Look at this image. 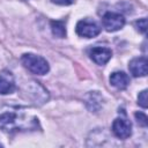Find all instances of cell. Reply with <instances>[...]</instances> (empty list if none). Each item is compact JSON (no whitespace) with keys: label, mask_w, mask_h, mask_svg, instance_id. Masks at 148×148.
Here are the masks:
<instances>
[{"label":"cell","mask_w":148,"mask_h":148,"mask_svg":"<svg viewBox=\"0 0 148 148\" xmlns=\"http://www.w3.org/2000/svg\"><path fill=\"white\" fill-rule=\"evenodd\" d=\"M112 132L119 139H127L132 134V125L126 118H117L112 123Z\"/></svg>","instance_id":"5b68a950"},{"label":"cell","mask_w":148,"mask_h":148,"mask_svg":"<svg viewBox=\"0 0 148 148\" xmlns=\"http://www.w3.org/2000/svg\"><path fill=\"white\" fill-rule=\"evenodd\" d=\"M135 28H136V30L139 31V32H141V34H145L146 32V30H147V18H140L139 21H136L135 22Z\"/></svg>","instance_id":"7c38bea8"},{"label":"cell","mask_w":148,"mask_h":148,"mask_svg":"<svg viewBox=\"0 0 148 148\" xmlns=\"http://www.w3.org/2000/svg\"><path fill=\"white\" fill-rule=\"evenodd\" d=\"M89 57L90 59L97 64V65H105L112 57V52L108 47H102V46H95L90 49L89 51Z\"/></svg>","instance_id":"8992f818"},{"label":"cell","mask_w":148,"mask_h":148,"mask_svg":"<svg viewBox=\"0 0 148 148\" xmlns=\"http://www.w3.org/2000/svg\"><path fill=\"white\" fill-rule=\"evenodd\" d=\"M51 30L53 36L58 38L66 37V24L65 21H51Z\"/></svg>","instance_id":"30bf717a"},{"label":"cell","mask_w":148,"mask_h":148,"mask_svg":"<svg viewBox=\"0 0 148 148\" xmlns=\"http://www.w3.org/2000/svg\"><path fill=\"white\" fill-rule=\"evenodd\" d=\"M76 34L84 38H92L101 32V27L91 20H81L76 24Z\"/></svg>","instance_id":"277c9868"},{"label":"cell","mask_w":148,"mask_h":148,"mask_svg":"<svg viewBox=\"0 0 148 148\" xmlns=\"http://www.w3.org/2000/svg\"><path fill=\"white\" fill-rule=\"evenodd\" d=\"M147 59L145 57H139V58H134L130 61L128 64V69L131 72V74L135 77L139 76H146L147 74Z\"/></svg>","instance_id":"52a82bcc"},{"label":"cell","mask_w":148,"mask_h":148,"mask_svg":"<svg viewBox=\"0 0 148 148\" xmlns=\"http://www.w3.org/2000/svg\"><path fill=\"white\" fill-rule=\"evenodd\" d=\"M147 102H148L147 101V90H142L138 96V104L142 108H147V105H148Z\"/></svg>","instance_id":"4fadbf2b"},{"label":"cell","mask_w":148,"mask_h":148,"mask_svg":"<svg viewBox=\"0 0 148 148\" xmlns=\"http://www.w3.org/2000/svg\"><path fill=\"white\" fill-rule=\"evenodd\" d=\"M38 127V118L24 108L5 106L0 110V130L6 133L35 131Z\"/></svg>","instance_id":"6da1fadb"},{"label":"cell","mask_w":148,"mask_h":148,"mask_svg":"<svg viewBox=\"0 0 148 148\" xmlns=\"http://www.w3.org/2000/svg\"><path fill=\"white\" fill-rule=\"evenodd\" d=\"M102 24L103 28L109 32L118 31L125 25V17L119 13L108 12L102 17Z\"/></svg>","instance_id":"3957f363"},{"label":"cell","mask_w":148,"mask_h":148,"mask_svg":"<svg viewBox=\"0 0 148 148\" xmlns=\"http://www.w3.org/2000/svg\"><path fill=\"white\" fill-rule=\"evenodd\" d=\"M15 90V81L9 72H2L0 74V94L7 95Z\"/></svg>","instance_id":"ba28073f"},{"label":"cell","mask_w":148,"mask_h":148,"mask_svg":"<svg viewBox=\"0 0 148 148\" xmlns=\"http://www.w3.org/2000/svg\"><path fill=\"white\" fill-rule=\"evenodd\" d=\"M0 147H1V143H0Z\"/></svg>","instance_id":"9a60e30c"},{"label":"cell","mask_w":148,"mask_h":148,"mask_svg":"<svg viewBox=\"0 0 148 148\" xmlns=\"http://www.w3.org/2000/svg\"><path fill=\"white\" fill-rule=\"evenodd\" d=\"M22 65L31 73L37 75H44L50 71L49 62L40 56L34 53H24L21 57Z\"/></svg>","instance_id":"7a4b0ae2"},{"label":"cell","mask_w":148,"mask_h":148,"mask_svg":"<svg viewBox=\"0 0 148 148\" xmlns=\"http://www.w3.org/2000/svg\"><path fill=\"white\" fill-rule=\"evenodd\" d=\"M135 119L138 121V124L142 127H146L148 125V119H147V116L143 113V112H135Z\"/></svg>","instance_id":"8fae6325"},{"label":"cell","mask_w":148,"mask_h":148,"mask_svg":"<svg viewBox=\"0 0 148 148\" xmlns=\"http://www.w3.org/2000/svg\"><path fill=\"white\" fill-rule=\"evenodd\" d=\"M51 1L57 5H60V6H68L74 2V0H51Z\"/></svg>","instance_id":"5bb4252c"},{"label":"cell","mask_w":148,"mask_h":148,"mask_svg":"<svg viewBox=\"0 0 148 148\" xmlns=\"http://www.w3.org/2000/svg\"><path fill=\"white\" fill-rule=\"evenodd\" d=\"M110 83L114 88L119 90H124L130 84V76L125 72H114L110 76Z\"/></svg>","instance_id":"9c48e42d"}]
</instances>
